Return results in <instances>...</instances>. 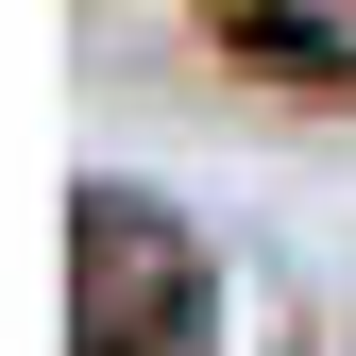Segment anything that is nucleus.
Wrapping results in <instances>:
<instances>
[{
	"instance_id": "f257e3e1",
	"label": "nucleus",
	"mask_w": 356,
	"mask_h": 356,
	"mask_svg": "<svg viewBox=\"0 0 356 356\" xmlns=\"http://www.w3.org/2000/svg\"><path fill=\"white\" fill-rule=\"evenodd\" d=\"M85 356H204V238L153 187H85Z\"/></svg>"
},
{
	"instance_id": "f03ea898",
	"label": "nucleus",
	"mask_w": 356,
	"mask_h": 356,
	"mask_svg": "<svg viewBox=\"0 0 356 356\" xmlns=\"http://www.w3.org/2000/svg\"><path fill=\"white\" fill-rule=\"evenodd\" d=\"M238 34H272L305 68H356V0H238Z\"/></svg>"
}]
</instances>
